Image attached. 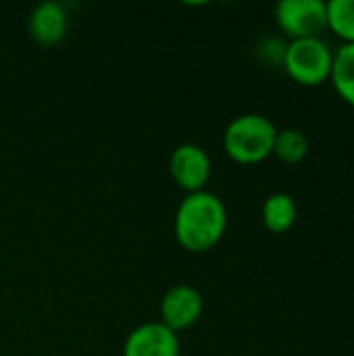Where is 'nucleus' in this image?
<instances>
[{
	"label": "nucleus",
	"mask_w": 354,
	"mask_h": 356,
	"mask_svg": "<svg viewBox=\"0 0 354 356\" xmlns=\"http://www.w3.org/2000/svg\"><path fill=\"white\" fill-rule=\"evenodd\" d=\"M227 229V211L223 200L209 192L200 190L188 194L177 211L173 221V232L182 248L190 252H207L215 248Z\"/></svg>",
	"instance_id": "obj_1"
},
{
	"label": "nucleus",
	"mask_w": 354,
	"mask_h": 356,
	"mask_svg": "<svg viewBox=\"0 0 354 356\" xmlns=\"http://www.w3.org/2000/svg\"><path fill=\"white\" fill-rule=\"evenodd\" d=\"M275 125L269 117L246 113L236 117L223 131V148L227 156L240 165H257L271 156L275 142Z\"/></svg>",
	"instance_id": "obj_2"
},
{
	"label": "nucleus",
	"mask_w": 354,
	"mask_h": 356,
	"mask_svg": "<svg viewBox=\"0 0 354 356\" xmlns=\"http://www.w3.org/2000/svg\"><path fill=\"white\" fill-rule=\"evenodd\" d=\"M332 63L334 52L321 38H303L288 42L282 67L296 83L315 88L330 79Z\"/></svg>",
	"instance_id": "obj_3"
},
{
	"label": "nucleus",
	"mask_w": 354,
	"mask_h": 356,
	"mask_svg": "<svg viewBox=\"0 0 354 356\" xmlns=\"http://www.w3.org/2000/svg\"><path fill=\"white\" fill-rule=\"evenodd\" d=\"M275 23L292 40L321 38L328 29V4L323 0H282L275 6Z\"/></svg>",
	"instance_id": "obj_4"
},
{
	"label": "nucleus",
	"mask_w": 354,
	"mask_h": 356,
	"mask_svg": "<svg viewBox=\"0 0 354 356\" xmlns=\"http://www.w3.org/2000/svg\"><path fill=\"white\" fill-rule=\"evenodd\" d=\"M169 173L188 194L200 192L211 177V159L198 144H179L169 156Z\"/></svg>",
	"instance_id": "obj_5"
},
{
	"label": "nucleus",
	"mask_w": 354,
	"mask_h": 356,
	"mask_svg": "<svg viewBox=\"0 0 354 356\" xmlns=\"http://www.w3.org/2000/svg\"><path fill=\"white\" fill-rule=\"evenodd\" d=\"M204 311L202 294L188 284H177L169 288L161 300V323L169 330L184 332L198 323Z\"/></svg>",
	"instance_id": "obj_6"
},
{
	"label": "nucleus",
	"mask_w": 354,
	"mask_h": 356,
	"mask_svg": "<svg viewBox=\"0 0 354 356\" xmlns=\"http://www.w3.org/2000/svg\"><path fill=\"white\" fill-rule=\"evenodd\" d=\"M123 356H179V338L161 321L142 323L127 334Z\"/></svg>",
	"instance_id": "obj_7"
},
{
	"label": "nucleus",
	"mask_w": 354,
	"mask_h": 356,
	"mask_svg": "<svg viewBox=\"0 0 354 356\" xmlns=\"http://www.w3.org/2000/svg\"><path fill=\"white\" fill-rule=\"evenodd\" d=\"M29 35L44 46L58 44L69 29V15L58 2H40L29 13Z\"/></svg>",
	"instance_id": "obj_8"
},
{
	"label": "nucleus",
	"mask_w": 354,
	"mask_h": 356,
	"mask_svg": "<svg viewBox=\"0 0 354 356\" xmlns=\"http://www.w3.org/2000/svg\"><path fill=\"white\" fill-rule=\"evenodd\" d=\"M261 217H263V225L271 234H286L288 229L294 227L296 217H298V209H296V202L290 194L275 192V194L265 198L263 209H261Z\"/></svg>",
	"instance_id": "obj_9"
},
{
	"label": "nucleus",
	"mask_w": 354,
	"mask_h": 356,
	"mask_svg": "<svg viewBox=\"0 0 354 356\" xmlns=\"http://www.w3.org/2000/svg\"><path fill=\"white\" fill-rule=\"evenodd\" d=\"M330 81L334 83L338 96L354 106V44H342L334 52Z\"/></svg>",
	"instance_id": "obj_10"
},
{
	"label": "nucleus",
	"mask_w": 354,
	"mask_h": 356,
	"mask_svg": "<svg viewBox=\"0 0 354 356\" xmlns=\"http://www.w3.org/2000/svg\"><path fill=\"white\" fill-rule=\"evenodd\" d=\"M271 154L277 161L286 163V165H298L309 154V138L300 129H296V127L280 129L275 134V142H273Z\"/></svg>",
	"instance_id": "obj_11"
},
{
	"label": "nucleus",
	"mask_w": 354,
	"mask_h": 356,
	"mask_svg": "<svg viewBox=\"0 0 354 356\" xmlns=\"http://www.w3.org/2000/svg\"><path fill=\"white\" fill-rule=\"evenodd\" d=\"M328 4V29L344 44H354V0H330Z\"/></svg>",
	"instance_id": "obj_12"
},
{
	"label": "nucleus",
	"mask_w": 354,
	"mask_h": 356,
	"mask_svg": "<svg viewBox=\"0 0 354 356\" xmlns=\"http://www.w3.org/2000/svg\"><path fill=\"white\" fill-rule=\"evenodd\" d=\"M286 46L282 40L277 38H265L259 46V54L261 58H265L267 63H280L284 65V54H286Z\"/></svg>",
	"instance_id": "obj_13"
}]
</instances>
